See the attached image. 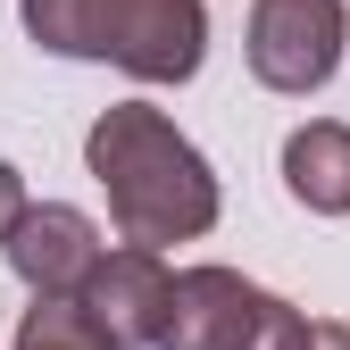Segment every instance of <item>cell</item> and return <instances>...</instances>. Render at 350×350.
<instances>
[{"label": "cell", "instance_id": "7", "mask_svg": "<svg viewBox=\"0 0 350 350\" xmlns=\"http://www.w3.org/2000/svg\"><path fill=\"white\" fill-rule=\"evenodd\" d=\"M284 192L317 217H350V125L317 117L284 142Z\"/></svg>", "mask_w": 350, "mask_h": 350}, {"label": "cell", "instance_id": "10", "mask_svg": "<svg viewBox=\"0 0 350 350\" xmlns=\"http://www.w3.org/2000/svg\"><path fill=\"white\" fill-rule=\"evenodd\" d=\"M309 350H350V325H334V317H325V325H309Z\"/></svg>", "mask_w": 350, "mask_h": 350}, {"label": "cell", "instance_id": "2", "mask_svg": "<svg viewBox=\"0 0 350 350\" xmlns=\"http://www.w3.org/2000/svg\"><path fill=\"white\" fill-rule=\"evenodd\" d=\"M25 33L67 59H117L142 83H184L208 51L200 0H25Z\"/></svg>", "mask_w": 350, "mask_h": 350}, {"label": "cell", "instance_id": "9", "mask_svg": "<svg viewBox=\"0 0 350 350\" xmlns=\"http://www.w3.org/2000/svg\"><path fill=\"white\" fill-rule=\"evenodd\" d=\"M17 217H25V184H17V167L0 159V242L17 234Z\"/></svg>", "mask_w": 350, "mask_h": 350}, {"label": "cell", "instance_id": "5", "mask_svg": "<svg viewBox=\"0 0 350 350\" xmlns=\"http://www.w3.org/2000/svg\"><path fill=\"white\" fill-rule=\"evenodd\" d=\"M167 300H175V275L159 267V250H109L92 275H83L75 309L100 325L109 350H159L167 334Z\"/></svg>", "mask_w": 350, "mask_h": 350}, {"label": "cell", "instance_id": "8", "mask_svg": "<svg viewBox=\"0 0 350 350\" xmlns=\"http://www.w3.org/2000/svg\"><path fill=\"white\" fill-rule=\"evenodd\" d=\"M17 350H109V342L75 300H33L25 325H17Z\"/></svg>", "mask_w": 350, "mask_h": 350}, {"label": "cell", "instance_id": "4", "mask_svg": "<svg viewBox=\"0 0 350 350\" xmlns=\"http://www.w3.org/2000/svg\"><path fill=\"white\" fill-rule=\"evenodd\" d=\"M342 0H250V75L267 83V92H317V83L342 67Z\"/></svg>", "mask_w": 350, "mask_h": 350}, {"label": "cell", "instance_id": "6", "mask_svg": "<svg viewBox=\"0 0 350 350\" xmlns=\"http://www.w3.org/2000/svg\"><path fill=\"white\" fill-rule=\"evenodd\" d=\"M9 250V267H17V284L33 292V300H75L83 292V275L100 267V226L83 208H67V200H25V217H17V234L0 242Z\"/></svg>", "mask_w": 350, "mask_h": 350}, {"label": "cell", "instance_id": "3", "mask_svg": "<svg viewBox=\"0 0 350 350\" xmlns=\"http://www.w3.org/2000/svg\"><path fill=\"white\" fill-rule=\"evenodd\" d=\"M159 350H309V317L234 267H184Z\"/></svg>", "mask_w": 350, "mask_h": 350}, {"label": "cell", "instance_id": "1", "mask_svg": "<svg viewBox=\"0 0 350 350\" xmlns=\"http://www.w3.org/2000/svg\"><path fill=\"white\" fill-rule=\"evenodd\" d=\"M92 175L109 184V217L125 250H159V242H192L217 226V175L208 159L175 134V125L150 109V100H125L92 125L83 142Z\"/></svg>", "mask_w": 350, "mask_h": 350}]
</instances>
